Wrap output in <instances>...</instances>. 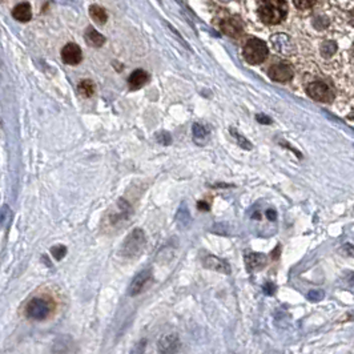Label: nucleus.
I'll use <instances>...</instances> for the list:
<instances>
[{"instance_id": "obj_20", "label": "nucleus", "mask_w": 354, "mask_h": 354, "mask_svg": "<svg viewBox=\"0 0 354 354\" xmlns=\"http://www.w3.org/2000/svg\"><path fill=\"white\" fill-rule=\"evenodd\" d=\"M245 262H246V266L248 269H257L258 266H261L264 264V256L258 255V253H248L245 256Z\"/></svg>"}, {"instance_id": "obj_9", "label": "nucleus", "mask_w": 354, "mask_h": 354, "mask_svg": "<svg viewBox=\"0 0 354 354\" xmlns=\"http://www.w3.org/2000/svg\"><path fill=\"white\" fill-rule=\"evenodd\" d=\"M201 262H203L204 268H207L209 271L219 272V273H224V274H229L230 273V265L223 258H220L217 256L213 255H204L201 257Z\"/></svg>"}, {"instance_id": "obj_10", "label": "nucleus", "mask_w": 354, "mask_h": 354, "mask_svg": "<svg viewBox=\"0 0 354 354\" xmlns=\"http://www.w3.org/2000/svg\"><path fill=\"white\" fill-rule=\"evenodd\" d=\"M268 75L272 80L278 81V83H287L293 76L292 68L287 65V64H274L269 68Z\"/></svg>"}, {"instance_id": "obj_29", "label": "nucleus", "mask_w": 354, "mask_h": 354, "mask_svg": "<svg viewBox=\"0 0 354 354\" xmlns=\"http://www.w3.org/2000/svg\"><path fill=\"white\" fill-rule=\"evenodd\" d=\"M198 209H204V210H209V207L205 203H198Z\"/></svg>"}, {"instance_id": "obj_7", "label": "nucleus", "mask_w": 354, "mask_h": 354, "mask_svg": "<svg viewBox=\"0 0 354 354\" xmlns=\"http://www.w3.org/2000/svg\"><path fill=\"white\" fill-rule=\"evenodd\" d=\"M152 280V272L151 269H144L141 271L140 273H137L135 276V278L132 280V282L129 284L128 287V296L129 297H135L139 296L140 293L144 292V289L146 288V285L151 282Z\"/></svg>"}, {"instance_id": "obj_26", "label": "nucleus", "mask_w": 354, "mask_h": 354, "mask_svg": "<svg viewBox=\"0 0 354 354\" xmlns=\"http://www.w3.org/2000/svg\"><path fill=\"white\" fill-rule=\"evenodd\" d=\"M157 140L160 141L161 144H164V145H168V144H171V143H172L171 135L167 133V132H161L160 135H157Z\"/></svg>"}, {"instance_id": "obj_11", "label": "nucleus", "mask_w": 354, "mask_h": 354, "mask_svg": "<svg viewBox=\"0 0 354 354\" xmlns=\"http://www.w3.org/2000/svg\"><path fill=\"white\" fill-rule=\"evenodd\" d=\"M62 59L63 62L68 64V65H76V64L81 62L83 53H81V49H80L79 46L73 44V43H69L62 49Z\"/></svg>"}, {"instance_id": "obj_23", "label": "nucleus", "mask_w": 354, "mask_h": 354, "mask_svg": "<svg viewBox=\"0 0 354 354\" xmlns=\"http://www.w3.org/2000/svg\"><path fill=\"white\" fill-rule=\"evenodd\" d=\"M67 253V248L64 246V245H56V246H52L51 248V255L53 256V258H56V260H62L63 257L65 256Z\"/></svg>"}, {"instance_id": "obj_5", "label": "nucleus", "mask_w": 354, "mask_h": 354, "mask_svg": "<svg viewBox=\"0 0 354 354\" xmlns=\"http://www.w3.org/2000/svg\"><path fill=\"white\" fill-rule=\"evenodd\" d=\"M244 58L249 64H261L268 58V47L260 39H250L244 46Z\"/></svg>"}, {"instance_id": "obj_2", "label": "nucleus", "mask_w": 354, "mask_h": 354, "mask_svg": "<svg viewBox=\"0 0 354 354\" xmlns=\"http://www.w3.org/2000/svg\"><path fill=\"white\" fill-rule=\"evenodd\" d=\"M288 14L285 0H262L258 7V16L265 24H277Z\"/></svg>"}, {"instance_id": "obj_13", "label": "nucleus", "mask_w": 354, "mask_h": 354, "mask_svg": "<svg viewBox=\"0 0 354 354\" xmlns=\"http://www.w3.org/2000/svg\"><path fill=\"white\" fill-rule=\"evenodd\" d=\"M221 30L229 36L239 37L242 32V24L237 19H226L221 23Z\"/></svg>"}, {"instance_id": "obj_28", "label": "nucleus", "mask_w": 354, "mask_h": 354, "mask_svg": "<svg viewBox=\"0 0 354 354\" xmlns=\"http://www.w3.org/2000/svg\"><path fill=\"white\" fill-rule=\"evenodd\" d=\"M266 214H268V217H269L271 220H276V213H274L273 210H268Z\"/></svg>"}, {"instance_id": "obj_18", "label": "nucleus", "mask_w": 354, "mask_h": 354, "mask_svg": "<svg viewBox=\"0 0 354 354\" xmlns=\"http://www.w3.org/2000/svg\"><path fill=\"white\" fill-rule=\"evenodd\" d=\"M89 15L91 17L94 19L97 24H105L107 20H108V15H107V12L103 7H100V5H91L89 7Z\"/></svg>"}, {"instance_id": "obj_12", "label": "nucleus", "mask_w": 354, "mask_h": 354, "mask_svg": "<svg viewBox=\"0 0 354 354\" xmlns=\"http://www.w3.org/2000/svg\"><path fill=\"white\" fill-rule=\"evenodd\" d=\"M271 42L277 52L282 53V55H288V53L292 52V43H290V39L287 35H284V33L273 35Z\"/></svg>"}, {"instance_id": "obj_19", "label": "nucleus", "mask_w": 354, "mask_h": 354, "mask_svg": "<svg viewBox=\"0 0 354 354\" xmlns=\"http://www.w3.org/2000/svg\"><path fill=\"white\" fill-rule=\"evenodd\" d=\"M176 221L177 224L182 226V228H185V226L189 225V223H191V213H189V209H188L187 204H181L180 205V208L177 210Z\"/></svg>"}, {"instance_id": "obj_17", "label": "nucleus", "mask_w": 354, "mask_h": 354, "mask_svg": "<svg viewBox=\"0 0 354 354\" xmlns=\"http://www.w3.org/2000/svg\"><path fill=\"white\" fill-rule=\"evenodd\" d=\"M85 40H87V44L91 46V47H101L103 44L105 43V37L99 33L97 31H95L92 27H89L88 30L85 31Z\"/></svg>"}, {"instance_id": "obj_25", "label": "nucleus", "mask_w": 354, "mask_h": 354, "mask_svg": "<svg viewBox=\"0 0 354 354\" xmlns=\"http://www.w3.org/2000/svg\"><path fill=\"white\" fill-rule=\"evenodd\" d=\"M321 51H322V53L325 56H329V55H332V53L336 51V44L332 42L323 43L322 47H321Z\"/></svg>"}, {"instance_id": "obj_16", "label": "nucleus", "mask_w": 354, "mask_h": 354, "mask_svg": "<svg viewBox=\"0 0 354 354\" xmlns=\"http://www.w3.org/2000/svg\"><path fill=\"white\" fill-rule=\"evenodd\" d=\"M148 73L143 69H136L132 72V75L129 76V80H128V84H129L130 89H140L144 84L148 81Z\"/></svg>"}, {"instance_id": "obj_15", "label": "nucleus", "mask_w": 354, "mask_h": 354, "mask_svg": "<svg viewBox=\"0 0 354 354\" xmlns=\"http://www.w3.org/2000/svg\"><path fill=\"white\" fill-rule=\"evenodd\" d=\"M12 16L15 17L16 20L23 21V23L31 20L32 17L31 5L28 4V3H20V4H17L15 8L12 10Z\"/></svg>"}, {"instance_id": "obj_21", "label": "nucleus", "mask_w": 354, "mask_h": 354, "mask_svg": "<svg viewBox=\"0 0 354 354\" xmlns=\"http://www.w3.org/2000/svg\"><path fill=\"white\" fill-rule=\"evenodd\" d=\"M78 91L83 97H91L95 94V85L91 80H83L79 83Z\"/></svg>"}, {"instance_id": "obj_8", "label": "nucleus", "mask_w": 354, "mask_h": 354, "mask_svg": "<svg viewBox=\"0 0 354 354\" xmlns=\"http://www.w3.org/2000/svg\"><path fill=\"white\" fill-rule=\"evenodd\" d=\"M307 95L312 99L321 101V103H329L333 99V94L326 84L321 83V81H314V83L309 84L306 88Z\"/></svg>"}, {"instance_id": "obj_3", "label": "nucleus", "mask_w": 354, "mask_h": 354, "mask_svg": "<svg viewBox=\"0 0 354 354\" xmlns=\"http://www.w3.org/2000/svg\"><path fill=\"white\" fill-rule=\"evenodd\" d=\"M132 213H133L132 207L125 200L120 198L119 201L108 210V213L105 214V230L121 228L130 219Z\"/></svg>"}, {"instance_id": "obj_22", "label": "nucleus", "mask_w": 354, "mask_h": 354, "mask_svg": "<svg viewBox=\"0 0 354 354\" xmlns=\"http://www.w3.org/2000/svg\"><path fill=\"white\" fill-rule=\"evenodd\" d=\"M230 133H232V136L235 137V140L239 143V145L241 146V148H244V149H252V144L245 139L244 136L240 135L235 128H230Z\"/></svg>"}, {"instance_id": "obj_30", "label": "nucleus", "mask_w": 354, "mask_h": 354, "mask_svg": "<svg viewBox=\"0 0 354 354\" xmlns=\"http://www.w3.org/2000/svg\"><path fill=\"white\" fill-rule=\"evenodd\" d=\"M225 1H229V0H225Z\"/></svg>"}, {"instance_id": "obj_1", "label": "nucleus", "mask_w": 354, "mask_h": 354, "mask_svg": "<svg viewBox=\"0 0 354 354\" xmlns=\"http://www.w3.org/2000/svg\"><path fill=\"white\" fill-rule=\"evenodd\" d=\"M146 244L145 232L140 228L130 230L124 241L120 245V256L124 258H136L144 252Z\"/></svg>"}, {"instance_id": "obj_14", "label": "nucleus", "mask_w": 354, "mask_h": 354, "mask_svg": "<svg viewBox=\"0 0 354 354\" xmlns=\"http://www.w3.org/2000/svg\"><path fill=\"white\" fill-rule=\"evenodd\" d=\"M192 135H193V140L196 144L198 145H204L207 144L209 140V130L207 127H204L203 124H198V123H194L192 127Z\"/></svg>"}, {"instance_id": "obj_6", "label": "nucleus", "mask_w": 354, "mask_h": 354, "mask_svg": "<svg viewBox=\"0 0 354 354\" xmlns=\"http://www.w3.org/2000/svg\"><path fill=\"white\" fill-rule=\"evenodd\" d=\"M181 348V341L176 333H165L157 341L159 354H177Z\"/></svg>"}, {"instance_id": "obj_27", "label": "nucleus", "mask_w": 354, "mask_h": 354, "mask_svg": "<svg viewBox=\"0 0 354 354\" xmlns=\"http://www.w3.org/2000/svg\"><path fill=\"white\" fill-rule=\"evenodd\" d=\"M257 120H258L260 123H262V124H269V123H271V119L264 115H257Z\"/></svg>"}, {"instance_id": "obj_4", "label": "nucleus", "mask_w": 354, "mask_h": 354, "mask_svg": "<svg viewBox=\"0 0 354 354\" xmlns=\"http://www.w3.org/2000/svg\"><path fill=\"white\" fill-rule=\"evenodd\" d=\"M51 302L44 297H33L26 305V316L33 321H43L51 314Z\"/></svg>"}, {"instance_id": "obj_24", "label": "nucleus", "mask_w": 354, "mask_h": 354, "mask_svg": "<svg viewBox=\"0 0 354 354\" xmlns=\"http://www.w3.org/2000/svg\"><path fill=\"white\" fill-rule=\"evenodd\" d=\"M293 3L300 10H307V8H312L313 5L316 4V0H293Z\"/></svg>"}]
</instances>
